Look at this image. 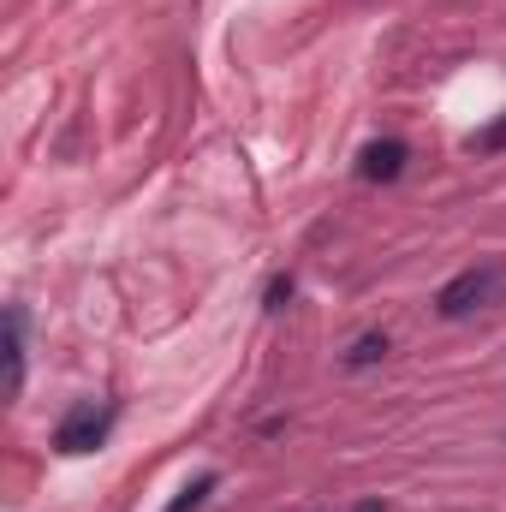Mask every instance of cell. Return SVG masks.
Returning a JSON list of instances; mask_svg holds the SVG:
<instances>
[{"mask_svg":"<svg viewBox=\"0 0 506 512\" xmlns=\"http://www.w3.org/2000/svg\"><path fill=\"white\" fill-rule=\"evenodd\" d=\"M24 387V310H6V399Z\"/></svg>","mask_w":506,"mask_h":512,"instance_id":"cell-4","label":"cell"},{"mask_svg":"<svg viewBox=\"0 0 506 512\" xmlns=\"http://www.w3.org/2000/svg\"><path fill=\"white\" fill-rule=\"evenodd\" d=\"M495 149H506V114L495 120V126L471 131V155H495Z\"/></svg>","mask_w":506,"mask_h":512,"instance_id":"cell-6","label":"cell"},{"mask_svg":"<svg viewBox=\"0 0 506 512\" xmlns=\"http://www.w3.org/2000/svg\"><path fill=\"white\" fill-rule=\"evenodd\" d=\"M262 304H268V310H286V304H292V274H274L268 292H262Z\"/></svg>","mask_w":506,"mask_h":512,"instance_id":"cell-8","label":"cell"},{"mask_svg":"<svg viewBox=\"0 0 506 512\" xmlns=\"http://www.w3.org/2000/svg\"><path fill=\"white\" fill-rule=\"evenodd\" d=\"M108 429H114V405H78V411H66V417H60L54 447L78 459V453H96V447L108 441Z\"/></svg>","mask_w":506,"mask_h":512,"instance_id":"cell-2","label":"cell"},{"mask_svg":"<svg viewBox=\"0 0 506 512\" xmlns=\"http://www.w3.org/2000/svg\"><path fill=\"white\" fill-rule=\"evenodd\" d=\"M405 161H411V149H405L399 137H376V143H364V155H358V179L393 185V179L405 173Z\"/></svg>","mask_w":506,"mask_h":512,"instance_id":"cell-3","label":"cell"},{"mask_svg":"<svg viewBox=\"0 0 506 512\" xmlns=\"http://www.w3.org/2000/svg\"><path fill=\"white\" fill-rule=\"evenodd\" d=\"M209 489H215V471H209V477H197V483H191V489H185V495H179V501H173L167 512H197V507H203V495H209Z\"/></svg>","mask_w":506,"mask_h":512,"instance_id":"cell-7","label":"cell"},{"mask_svg":"<svg viewBox=\"0 0 506 512\" xmlns=\"http://www.w3.org/2000/svg\"><path fill=\"white\" fill-rule=\"evenodd\" d=\"M495 298H501V274H495V268H465V274H453V280L435 292V310H441L447 322H459V316L489 310Z\"/></svg>","mask_w":506,"mask_h":512,"instance_id":"cell-1","label":"cell"},{"mask_svg":"<svg viewBox=\"0 0 506 512\" xmlns=\"http://www.w3.org/2000/svg\"><path fill=\"white\" fill-rule=\"evenodd\" d=\"M381 358H387V334H358L352 352H346V370H370Z\"/></svg>","mask_w":506,"mask_h":512,"instance_id":"cell-5","label":"cell"},{"mask_svg":"<svg viewBox=\"0 0 506 512\" xmlns=\"http://www.w3.org/2000/svg\"><path fill=\"white\" fill-rule=\"evenodd\" d=\"M352 512H387V507H381V501H358Z\"/></svg>","mask_w":506,"mask_h":512,"instance_id":"cell-9","label":"cell"}]
</instances>
